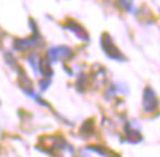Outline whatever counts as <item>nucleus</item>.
I'll list each match as a JSON object with an SVG mask.
<instances>
[{
	"instance_id": "obj_3",
	"label": "nucleus",
	"mask_w": 160,
	"mask_h": 157,
	"mask_svg": "<svg viewBox=\"0 0 160 157\" xmlns=\"http://www.w3.org/2000/svg\"><path fill=\"white\" fill-rule=\"evenodd\" d=\"M144 109L146 112H151L153 109L156 107V97H154V93L151 91L150 88H147L144 91Z\"/></svg>"
},
{
	"instance_id": "obj_1",
	"label": "nucleus",
	"mask_w": 160,
	"mask_h": 157,
	"mask_svg": "<svg viewBox=\"0 0 160 157\" xmlns=\"http://www.w3.org/2000/svg\"><path fill=\"white\" fill-rule=\"evenodd\" d=\"M102 46L103 49H104V52L107 53V56L109 57H113V59H119V60H123V57L121 56V53H119V50L115 47V44H113V41L110 40V37L109 35H103L102 37Z\"/></svg>"
},
{
	"instance_id": "obj_2",
	"label": "nucleus",
	"mask_w": 160,
	"mask_h": 157,
	"mask_svg": "<svg viewBox=\"0 0 160 157\" xmlns=\"http://www.w3.org/2000/svg\"><path fill=\"white\" fill-rule=\"evenodd\" d=\"M49 56L53 57V59H58V60H62V59H66L71 56V50L68 47H63V46H59V47H54L49 52Z\"/></svg>"
},
{
	"instance_id": "obj_4",
	"label": "nucleus",
	"mask_w": 160,
	"mask_h": 157,
	"mask_svg": "<svg viewBox=\"0 0 160 157\" xmlns=\"http://www.w3.org/2000/svg\"><path fill=\"white\" fill-rule=\"evenodd\" d=\"M41 69H43V74L46 75V76H50V75H52V68H50L49 62L43 60V62H41Z\"/></svg>"
}]
</instances>
